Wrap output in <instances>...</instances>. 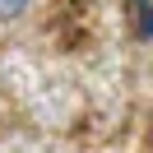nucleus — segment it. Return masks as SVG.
Instances as JSON below:
<instances>
[{"instance_id": "1", "label": "nucleus", "mask_w": 153, "mask_h": 153, "mask_svg": "<svg viewBox=\"0 0 153 153\" xmlns=\"http://www.w3.org/2000/svg\"><path fill=\"white\" fill-rule=\"evenodd\" d=\"M130 19H134V37H153V5L149 0H130Z\"/></svg>"}, {"instance_id": "2", "label": "nucleus", "mask_w": 153, "mask_h": 153, "mask_svg": "<svg viewBox=\"0 0 153 153\" xmlns=\"http://www.w3.org/2000/svg\"><path fill=\"white\" fill-rule=\"evenodd\" d=\"M33 0H0V19H23Z\"/></svg>"}]
</instances>
